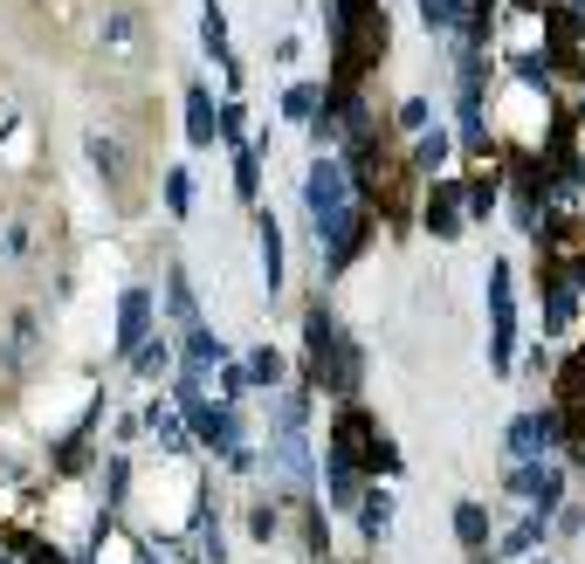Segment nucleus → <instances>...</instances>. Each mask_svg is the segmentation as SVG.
I'll use <instances>...</instances> for the list:
<instances>
[{
  "mask_svg": "<svg viewBox=\"0 0 585 564\" xmlns=\"http://www.w3.org/2000/svg\"><path fill=\"white\" fill-rule=\"evenodd\" d=\"M538 290H544V330H565V324H572V311H578V290H572V282L558 275L551 262L538 269Z\"/></svg>",
  "mask_w": 585,
  "mask_h": 564,
  "instance_id": "2eb2a0df",
  "label": "nucleus"
},
{
  "mask_svg": "<svg viewBox=\"0 0 585 564\" xmlns=\"http://www.w3.org/2000/svg\"><path fill=\"white\" fill-rule=\"evenodd\" d=\"M0 564H14V557H0Z\"/></svg>",
  "mask_w": 585,
  "mask_h": 564,
  "instance_id": "37998d69",
  "label": "nucleus"
},
{
  "mask_svg": "<svg viewBox=\"0 0 585 564\" xmlns=\"http://www.w3.org/2000/svg\"><path fill=\"white\" fill-rule=\"evenodd\" d=\"M420 21H427V29H441V35H462L469 0H420Z\"/></svg>",
  "mask_w": 585,
  "mask_h": 564,
  "instance_id": "c85d7f7f",
  "label": "nucleus"
},
{
  "mask_svg": "<svg viewBox=\"0 0 585 564\" xmlns=\"http://www.w3.org/2000/svg\"><path fill=\"white\" fill-rule=\"evenodd\" d=\"M193 441H207V448L227 461V469H241V475L256 469V448H248V427H241V414H235V406H214V414L193 427Z\"/></svg>",
  "mask_w": 585,
  "mask_h": 564,
  "instance_id": "423d86ee",
  "label": "nucleus"
},
{
  "mask_svg": "<svg viewBox=\"0 0 585 564\" xmlns=\"http://www.w3.org/2000/svg\"><path fill=\"white\" fill-rule=\"evenodd\" d=\"M393 21L379 0H330V90H359V76L372 63H386Z\"/></svg>",
  "mask_w": 585,
  "mask_h": 564,
  "instance_id": "f257e3e1",
  "label": "nucleus"
},
{
  "mask_svg": "<svg viewBox=\"0 0 585 564\" xmlns=\"http://www.w3.org/2000/svg\"><path fill=\"white\" fill-rule=\"evenodd\" d=\"M29 351H35V311H21L14 330H8V351H0V358H8V365H21Z\"/></svg>",
  "mask_w": 585,
  "mask_h": 564,
  "instance_id": "473e14b6",
  "label": "nucleus"
},
{
  "mask_svg": "<svg viewBox=\"0 0 585 564\" xmlns=\"http://www.w3.org/2000/svg\"><path fill=\"white\" fill-rule=\"evenodd\" d=\"M235 193L241 200L262 193V145H235Z\"/></svg>",
  "mask_w": 585,
  "mask_h": 564,
  "instance_id": "cd10ccee",
  "label": "nucleus"
},
{
  "mask_svg": "<svg viewBox=\"0 0 585 564\" xmlns=\"http://www.w3.org/2000/svg\"><path fill=\"white\" fill-rule=\"evenodd\" d=\"M393 124H400L406 138H420L427 124H435V104H427V97H406V104H400V117H393Z\"/></svg>",
  "mask_w": 585,
  "mask_h": 564,
  "instance_id": "72a5a7b5",
  "label": "nucleus"
},
{
  "mask_svg": "<svg viewBox=\"0 0 585 564\" xmlns=\"http://www.w3.org/2000/svg\"><path fill=\"white\" fill-rule=\"evenodd\" d=\"M180 345H187V365H180V372H200V379H207L214 365H227V345L214 338V324H207V317H193V324L180 330Z\"/></svg>",
  "mask_w": 585,
  "mask_h": 564,
  "instance_id": "ddd939ff",
  "label": "nucleus"
},
{
  "mask_svg": "<svg viewBox=\"0 0 585 564\" xmlns=\"http://www.w3.org/2000/svg\"><path fill=\"white\" fill-rule=\"evenodd\" d=\"M132 372H138V379H151V386H159V379L172 372V345L159 338V330H151V338H145V345L132 351Z\"/></svg>",
  "mask_w": 585,
  "mask_h": 564,
  "instance_id": "bb28decb",
  "label": "nucleus"
},
{
  "mask_svg": "<svg viewBox=\"0 0 585 564\" xmlns=\"http://www.w3.org/2000/svg\"><path fill=\"white\" fill-rule=\"evenodd\" d=\"M454 544H462L469 557H482L490 551V503H454Z\"/></svg>",
  "mask_w": 585,
  "mask_h": 564,
  "instance_id": "dca6fc26",
  "label": "nucleus"
},
{
  "mask_svg": "<svg viewBox=\"0 0 585 564\" xmlns=\"http://www.w3.org/2000/svg\"><path fill=\"white\" fill-rule=\"evenodd\" d=\"M338 345H345L338 317H330L324 303H311V311H303V351H311V386H324V372H330V358H338Z\"/></svg>",
  "mask_w": 585,
  "mask_h": 564,
  "instance_id": "1a4fd4ad",
  "label": "nucleus"
},
{
  "mask_svg": "<svg viewBox=\"0 0 585 564\" xmlns=\"http://www.w3.org/2000/svg\"><path fill=\"white\" fill-rule=\"evenodd\" d=\"M275 530H283V509H275V503H256V509H248V537H256V544H269Z\"/></svg>",
  "mask_w": 585,
  "mask_h": 564,
  "instance_id": "f704fd0d",
  "label": "nucleus"
},
{
  "mask_svg": "<svg viewBox=\"0 0 585 564\" xmlns=\"http://www.w3.org/2000/svg\"><path fill=\"white\" fill-rule=\"evenodd\" d=\"M145 433L159 441V454H187V448H193L187 414H180V406H166V399H151V406H145Z\"/></svg>",
  "mask_w": 585,
  "mask_h": 564,
  "instance_id": "f8f14e48",
  "label": "nucleus"
},
{
  "mask_svg": "<svg viewBox=\"0 0 585 564\" xmlns=\"http://www.w3.org/2000/svg\"><path fill=\"white\" fill-rule=\"evenodd\" d=\"M187 138H193V145H214V138H221V111H214L207 83L187 90Z\"/></svg>",
  "mask_w": 585,
  "mask_h": 564,
  "instance_id": "a211bd4d",
  "label": "nucleus"
},
{
  "mask_svg": "<svg viewBox=\"0 0 585 564\" xmlns=\"http://www.w3.org/2000/svg\"><path fill=\"white\" fill-rule=\"evenodd\" d=\"M462 207H469V221H490V214L503 207V166L490 159V151H482V159H475V172H469Z\"/></svg>",
  "mask_w": 585,
  "mask_h": 564,
  "instance_id": "9b49d317",
  "label": "nucleus"
},
{
  "mask_svg": "<svg viewBox=\"0 0 585 564\" xmlns=\"http://www.w3.org/2000/svg\"><path fill=\"white\" fill-rule=\"evenodd\" d=\"M124 496H132V461L111 454V461H104V517H117Z\"/></svg>",
  "mask_w": 585,
  "mask_h": 564,
  "instance_id": "c756f323",
  "label": "nucleus"
},
{
  "mask_svg": "<svg viewBox=\"0 0 585 564\" xmlns=\"http://www.w3.org/2000/svg\"><path fill=\"white\" fill-rule=\"evenodd\" d=\"M97 42H104L111 56H132V48H138V14H132V8H104V21H97Z\"/></svg>",
  "mask_w": 585,
  "mask_h": 564,
  "instance_id": "6ab92c4d",
  "label": "nucleus"
},
{
  "mask_svg": "<svg viewBox=\"0 0 585 564\" xmlns=\"http://www.w3.org/2000/svg\"><path fill=\"white\" fill-rule=\"evenodd\" d=\"M551 406H585V345L558 365V379H551Z\"/></svg>",
  "mask_w": 585,
  "mask_h": 564,
  "instance_id": "5701e85b",
  "label": "nucleus"
},
{
  "mask_svg": "<svg viewBox=\"0 0 585 564\" xmlns=\"http://www.w3.org/2000/svg\"><path fill=\"white\" fill-rule=\"evenodd\" d=\"M351 517H359L365 544L379 551V544H386V530H393V489H365V496H359V509H351Z\"/></svg>",
  "mask_w": 585,
  "mask_h": 564,
  "instance_id": "f3484780",
  "label": "nucleus"
},
{
  "mask_svg": "<svg viewBox=\"0 0 585 564\" xmlns=\"http://www.w3.org/2000/svg\"><path fill=\"white\" fill-rule=\"evenodd\" d=\"M221 138L227 145H248V111L241 104H221Z\"/></svg>",
  "mask_w": 585,
  "mask_h": 564,
  "instance_id": "4c0bfd02",
  "label": "nucleus"
},
{
  "mask_svg": "<svg viewBox=\"0 0 585 564\" xmlns=\"http://www.w3.org/2000/svg\"><path fill=\"white\" fill-rule=\"evenodd\" d=\"M145 564H172V551H159V557H145Z\"/></svg>",
  "mask_w": 585,
  "mask_h": 564,
  "instance_id": "ea45409f",
  "label": "nucleus"
},
{
  "mask_svg": "<svg viewBox=\"0 0 585 564\" xmlns=\"http://www.w3.org/2000/svg\"><path fill=\"white\" fill-rule=\"evenodd\" d=\"M324 496H330V509H359V496H365V475L330 448H324Z\"/></svg>",
  "mask_w": 585,
  "mask_h": 564,
  "instance_id": "4468645a",
  "label": "nucleus"
},
{
  "mask_svg": "<svg viewBox=\"0 0 585 564\" xmlns=\"http://www.w3.org/2000/svg\"><path fill=\"white\" fill-rule=\"evenodd\" d=\"M317 111H324V83H290V90H283V117L311 124Z\"/></svg>",
  "mask_w": 585,
  "mask_h": 564,
  "instance_id": "7c9ffc66",
  "label": "nucleus"
},
{
  "mask_svg": "<svg viewBox=\"0 0 585 564\" xmlns=\"http://www.w3.org/2000/svg\"><path fill=\"white\" fill-rule=\"evenodd\" d=\"M90 166H97V179H104L111 193H124V145L111 132H90Z\"/></svg>",
  "mask_w": 585,
  "mask_h": 564,
  "instance_id": "412c9836",
  "label": "nucleus"
},
{
  "mask_svg": "<svg viewBox=\"0 0 585 564\" xmlns=\"http://www.w3.org/2000/svg\"><path fill=\"white\" fill-rule=\"evenodd\" d=\"M166 311H172V324H180V330L200 317V303H193V282H187V269H180V262L166 269Z\"/></svg>",
  "mask_w": 585,
  "mask_h": 564,
  "instance_id": "a878e982",
  "label": "nucleus"
},
{
  "mask_svg": "<svg viewBox=\"0 0 585 564\" xmlns=\"http://www.w3.org/2000/svg\"><path fill=\"white\" fill-rule=\"evenodd\" d=\"M145 338H151V290H124L117 296V338L111 345H117V358H132Z\"/></svg>",
  "mask_w": 585,
  "mask_h": 564,
  "instance_id": "9d476101",
  "label": "nucleus"
},
{
  "mask_svg": "<svg viewBox=\"0 0 585 564\" xmlns=\"http://www.w3.org/2000/svg\"><path fill=\"white\" fill-rule=\"evenodd\" d=\"M517 83H530V90H551V56H517Z\"/></svg>",
  "mask_w": 585,
  "mask_h": 564,
  "instance_id": "c9c22d12",
  "label": "nucleus"
},
{
  "mask_svg": "<svg viewBox=\"0 0 585 564\" xmlns=\"http://www.w3.org/2000/svg\"><path fill=\"white\" fill-rule=\"evenodd\" d=\"M490 365L517 372V296H510V262H490Z\"/></svg>",
  "mask_w": 585,
  "mask_h": 564,
  "instance_id": "20e7f679",
  "label": "nucleus"
},
{
  "mask_svg": "<svg viewBox=\"0 0 585 564\" xmlns=\"http://www.w3.org/2000/svg\"><path fill=\"white\" fill-rule=\"evenodd\" d=\"M21 551H29V557H21V564H69L56 544H21Z\"/></svg>",
  "mask_w": 585,
  "mask_h": 564,
  "instance_id": "58836bf2",
  "label": "nucleus"
},
{
  "mask_svg": "<svg viewBox=\"0 0 585 564\" xmlns=\"http://www.w3.org/2000/svg\"><path fill=\"white\" fill-rule=\"evenodd\" d=\"M510 496H524L530 509H558L565 503V469H558V461L544 454V461H510Z\"/></svg>",
  "mask_w": 585,
  "mask_h": 564,
  "instance_id": "0eeeda50",
  "label": "nucleus"
},
{
  "mask_svg": "<svg viewBox=\"0 0 585 564\" xmlns=\"http://www.w3.org/2000/svg\"><path fill=\"white\" fill-rule=\"evenodd\" d=\"M565 448V427H558V406H544V414H517L510 433H503V454L510 461H544Z\"/></svg>",
  "mask_w": 585,
  "mask_h": 564,
  "instance_id": "39448f33",
  "label": "nucleus"
},
{
  "mask_svg": "<svg viewBox=\"0 0 585 564\" xmlns=\"http://www.w3.org/2000/svg\"><path fill=\"white\" fill-rule=\"evenodd\" d=\"M256 386H248V372L241 365H221V406H235V399H248Z\"/></svg>",
  "mask_w": 585,
  "mask_h": 564,
  "instance_id": "e433bc0d",
  "label": "nucleus"
},
{
  "mask_svg": "<svg viewBox=\"0 0 585 564\" xmlns=\"http://www.w3.org/2000/svg\"><path fill=\"white\" fill-rule=\"evenodd\" d=\"M448 145H454V138L441 132V124H427V132L414 138V159H406V172H427V179H435V172H441V159H448Z\"/></svg>",
  "mask_w": 585,
  "mask_h": 564,
  "instance_id": "b1692460",
  "label": "nucleus"
},
{
  "mask_svg": "<svg viewBox=\"0 0 585 564\" xmlns=\"http://www.w3.org/2000/svg\"><path fill=\"white\" fill-rule=\"evenodd\" d=\"M530 564H551V557H530Z\"/></svg>",
  "mask_w": 585,
  "mask_h": 564,
  "instance_id": "a19ab883",
  "label": "nucleus"
},
{
  "mask_svg": "<svg viewBox=\"0 0 585 564\" xmlns=\"http://www.w3.org/2000/svg\"><path fill=\"white\" fill-rule=\"evenodd\" d=\"M317 564H338V557H317Z\"/></svg>",
  "mask_w": 585,
  "mask_h": 564,
  "instance_id": "79ce46f5",
  "label": "nucleus"
},
{
  "mask_svg": "<svg viewBox=\"0 0 585 564\" xmlns=\"http://www.w3.org/2000/svg\"><path fill=\"white\" fill-rule=\"evenodd\" d=\"M241 372H248V386H256V393H275V386H283V358H275V345H256V351L241 358Z\"/></svg>",
  "mask_w": 585,
  "mask_h": 564,
  "instance_id": "393cba45",
  "label": "nucleus"
},
{
  "mask_svg": "<svg viewBox=\"0 0 585 564\" xmlns=\"http://www.w3.org/2000/svg\"><path fill=\"white\" fill-rule=\"evenodd\" d=\"M330 454H345L359 475H400V448H393V433L379 427L372 414H359V406L345 399V414L330 420V441H324Z\"/></svg>",
  "mask_w": 585,
  "mask_h": 564,
  "instance_id": "f03ea898",
  "label": "nucleus"
},
{
  "mask_svg": "<svg viewBox=\"0 0 585 564\" xmlns=\"http://www.w3.org/2000/svg\"><path fill=\"white\" fill-rule=\"evenodd\" d=\"M200 42H207V56H214L227 76H241L235 48H227V14H221V0H207V14H200Z\"/></svg>",
  "mask_w": 585,
  "mask_h": 564,
  "instance_id": "aec40b11",
  "label": "nucleus"
},
{
  "mask_svg": "<svg viewBox=\"0 0 585 564\" xmlns=\"http://www.w3.org/2000/svg\"><path fill=\"white\" fill-rule=\"evenodd\" d=\"M256 241H262V282H269V296L283 290V227H275V214L256 221Z\"/></svg>",
  "mask_w": 585,
  "mask_h": 564,
  "instance_id": "4be33fe9",
  "label": "nucleus"
},
{
  "mask_svg": "<svg viewBox=\"0 0 585 564\" xmlns=\"http://www.w3.org/2000/svg\"><path fill=\"white\" fill-rule=\"evenodd\" d=\"M427 235L435 241H462L469 235V207H462V179H435V187H427Z\"/></svg>",
  "mask_w": 585,
  "mask_h": 564,
  "instance_id": "6e6552de",
  "label": "nucleus"
},
{
  "mask_svg": "<svg viewBox=\"0 0 585 564\" xmlns=\"http://www.w3.org/2000/svg\"><path fill=\"white\" fill-rule=\"evenodd\" d=\"M159 187H166V214H172V221H187V214H193V179H187V166H166Z\"/></svg>",
  "mask_w": 585,
  "mask_h": 564,
  "instance_id": "2f4dec72",
  "label": "nucleus"
},
{
  "mask_svg": "<svg viewBox=\"0 0 585 564\" xmlns=\"http://www.w3.org/2000/svg\"><path fill=\"white\" fill-rule=\"evenodd\" d=\"M269 475L290 489V503H317V448L303 427L275 420V441H269Z\"/></svg>",
  "mask_w": 585,
  "mask_h": 564,
  "instance_id": "7ed1b4c3",
  "label": "nucleus"
}]
</instances>
